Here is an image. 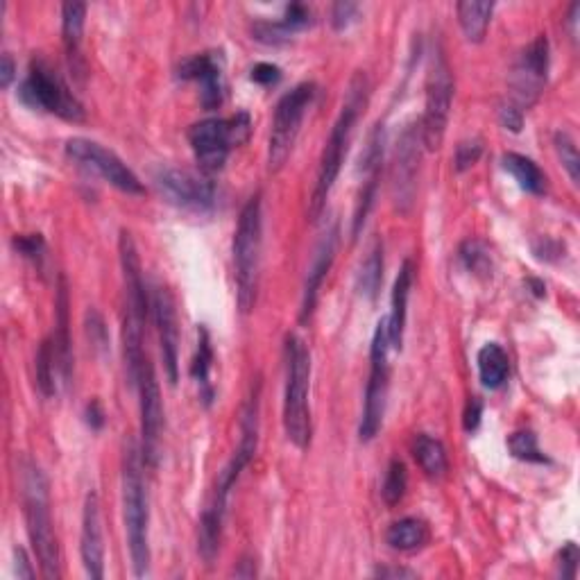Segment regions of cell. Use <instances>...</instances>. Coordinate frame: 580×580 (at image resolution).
I'll use <instances>...</instances> for the list:
<instances>
[{
    "label": "cell",
    "mask_w": 580,
    "mask_h": 580,
    "mask_svg": "<svg viewBox=\"0 0 580 580\" xmlns=\"http://www.w3.org/2000/svg\"><path fill=\"white\" fill-rule=\"evenodd\" d=\"M14 556H16V574H19V578H34V569L30 565V558H28V553H25L21 547L14 551Z\"/></svg>",
    "instance_id": "obj_50"
},
{
    "label": "cell",
    "mask_w": 580,
    "mask_h": 580,
    "mask_svg": "<svg viewBox=\"0 0 580 580\" xmlns=\"http://www.w3.org/2000/svg\"><path fill=\"white\" fill-rule=\"evenodd\" d=\"M494 3H479V0H460L456 5L458 23L460 30H463L465 39L472 41V44H481L488 34L490 21H492Z\"/></svg>",
    "instance_id": "obj_27"
},
{
    "label": "cell",
    "mask_w": 580,
    "mask_h": 580,
    "mask_svg": "<svg viewBox=\"0 0 580 580\" xmlns=\"http://www.w3.org/2000/svg\"><path fill=\"white\" fill-rule=\"evenodd\" d=\"M84 23H87V5L84 3H64L62 5V44L66 50L68 66L73 73H84L82 62V39Z\"/></svg>",
    "instance_id": "obj_23"
},
{
    "label": "cell",
    "mask_w": 580,
    "mask_h": 580,
    "mask_svg": "<svg viewBox=\"0 0 580 580\" xmlns=\"http://www.w3.org/2000/svg\"><path fill=\"white\" fill-rule=\"evenodd\" d=\"M118 259H121L125 281V311H130L145 324L150 313V295L148 288H145L139 250H136L134 238L127 229H121V236H118Z\"/></svg>",
    "instance_id": "obj_20"
},
{
    "label": "cell",
    "mask_w": 580,
    "mask_h": 580,
    "mask_svg": "<svg viewBox=\"0 0 580 580\" xmlns=\"http://www.w3.org/2000/svg\"><path fill=\"white\" fill-rule=\"evenodd\" d=\"M390 349L392 347L388 338V322L386 318H381L377 329H374L370 345V377L368 386H365L361 424H358V438H361V442H372L383 426V415H386L390 388V365H388Z\"/></svg>",
    "instance_id": "obj_10"
},
{
    "label": "cell",
    "mask_w": 580,
    "mask_h": 580,
    "mask_svg": "<svg viewBox=\"0 0 580 580\" xmlns=\"http://www.w3.org/2000/svg\"><path fill=\"white\" fill-rule=\"evenodd\" d=\"M508 449L517 460H524V463H537L544 465L549 463V458L542 454V449L537 447V435L533 431H517L508 438Z\"/></svg>",
    "instance_id": "obj_36"
},
{
    "label": "cell",
    "mask_w": 580,
    "mask_h": 580,
    "mask_svg": "<svg viewBox=\"0 0 580 580\" xmlns=\"http://www.w3.org/2000/svg\"><path fill=\"white\" fill-rule=\"evenodd\" d=\"M454 73H451L449 59L442 44H435L429 55V66H426V84H424V116L420 121L424 150H440L445 141L451 105H454Z\"/></svg>",
    "instance_id": "obj_7"
},
{
    "label": "cell",
    "mask_w": 580,
    "mask_h": 580,
    "mask_svg": "<svg viewBox=\"0 0 580 580\" xmlns=\"http://www.w3.org/2000/svg\"><path fill=\"white\" fill-rule=\"evenodd\" d=\"M499 123L510 132H522L524 112H519L515 105H510V102H503L499 107Z\"/></svg>",
    "instance_id": "obj_44"
},
{
    "label": "cell",
    "mask_w": 580,
    "mask_h": 580,
    "mask_svg": "<svg viewBox=\"0 0 580 580\" xmlns=\"http://www.w3.org/2000/svg\"><path fill=\"white\" fill-rule=\"evenodd\" d=\"M413 277H415L413 261L406 259L402 263V268H399L395 286H392L390 315L386 318V322H388V338H390V347L392 349H402V343H404L406 315H408V297H411Z\"/></svg>",
    "instance_id": "obj_22"
},
{
    "label": "cell",
    "mask_w": 580,
    "mask_h": 580,
    "mask_svg": "<svg viewBox=\"0 0 580 580\" xmlns=\"http://www.w3.org/2000/svg\"><path fill=\"white\" fill-rule=\"evenodd\" d=\"M34 372H37V386L41 390V395H44L46 399L55 397L59 383H64V379H62V368H59V358H57L53 336L46 338L44 343L39 345L37 358H34Z\"/></svg>",
    "instance_id": "obj_29"
},
{
    "label": "cell",
    "mask_w": 580,
    "mask_h": 580,
    "mask_svg": "<svg viewBox=\"0 0 580 580\" xmlns=\"http://www.w3.org/2000/svg\"><path fill=\"white\" fill-rule=\"evenodd\" d=\"M14 78H16V62L10 53H5L3 62H0V87L10 89Z\"/></svg>",
    "instance_id": "obj_47"
},
{
    "label": "cell",
    "mask_w": 580,
    "mask_h": 580,
    "mask_svg": "<svg viewBox=\"0 0 580 580\" xmlns=\"http://www.w3.org/2000/svg\"><path fill=\"white\" fill-rule=\"evenodd\" d=\"M429 524L420 517H404L399 522L392 524L386 533V542L390 544V549L411 553L426 547L429 542Z\"/></svg>",
    "instance_id": "obj_28"
},
{
    "label": "cell",
    "mask_w": 580,
    "mask_h": 580,
    "mask_svg": "<svg viewBox=\"0 0 580 580\" xmlns=\"http://www.w3.org/2000/svg\"><path fill=\"white\" fill-rule=\"evenodd\" d=\"M150 311L157 324L161 358H164V370L170 386H177L179 381V324L173 293L166 286L152 288Z\"/></svg>",
    "instance_id": "obj_17"
},
{
    "label": "cell",
    "mask_w": 580,
    "mask_h": 580,
    "mask_svg": "<svg viewBox=\"0 0 580 580\" xmlns=\"http://www.w3.org/2000/svg\"><path fill=\"white\" fill-rule=\"evenodd\" d=\"M14 250L21 254L23 259H30V261H39L44 257V250H46V241L41 234H16L14 236Z\"/></svg>",
    "instance_id": "obj_39"
},
{
    "label": "cell",
    "mask_w": 580,
    "mask_h": 580,
    "mask_svg": "<svg viewBox=\"0 0 580 580\" xmlns=\"http://www.w3.org/2000/svg\"><path fill=\"white\" fill-rule=\"evenodd\" d=\"M281 21L286 23V28L290 32H300L306 28V25H311L313 19H311L309 7L302 5V3H290L284 12V19Z\"/></svg>",
    "instance_id": "obj_41"
},
{
    "label": "cell",
    "mask_w": 580,
    "mask_h": 580,
    "mask_svg": "<svg viewBox=\"0 0 580 580\" xmlns=\"http://www.w3.org/2000/svg\"><path fill=\"white\" fill-rule=\"evenodd\" d=\"M252 121L247 112L229 118H204L191 125L189 143L204 175H216L225 168L232 150L250 139Z\"/></svg>",
    "instance_id": "obj_8"
},
{
    "label": "cell",
    "mask_w": 580,
    "mask_h": 580,
    "mask_svg": "<svg viewBox=\"0 0 580 580\" xmlns=\"http://www.w3.org/2000/svg\"><path fill=\"white\" fill-rule=\"evenodd\" d=\"M84 417H87V424L93 431H100L102 426H105V411H102V406L98 402H91L87 406V413H84Z\"/></svg>",
    "instance_id": "obj_49"
},
{
    "label": "cell",
    "mask_w": 580,
    "mask_h": 580,
    "mask_svg": "<svg viewBox=\"0 0 580 580\" xmlns=\"http://www.w3.org/2000/svg\"><path fill=\"white\" fill-rule=\"evenodd\" d=\"M252 82L263 84V87H270V84H277L281 80V68L275 64L261 62L252 68Z\"/></svg>",
    "instance_id": "obj_45"
},
{
    "label": "cell",
    "mask_w": 580,
    "mask_h": 580,
    "mask_svg": "<svg viewBox=\"0 0 580 580\" xmlns=\"http://www.w3.org/2000/svg\"><path fill=\"white\" fill-rule=\"evenodd\" d=\"M549 39L540 34L519 53L510 73V105L528 112L540 100L549 75Z\"/></svg>",
    "instance_id": "obj_15"
},
{
    "label": "cell",
    "mask_w": 580,
    "mask_h": 580,
    "mask_svg": "<svg viewBox=\"0 0 580 580\" xmlns=\"http://www.w3.org/2000/svg\"><path fill=\"white\" fill-rule=\"evenodd\" d=\"M177 78L195 82L200 87V102L207 112H213L225 102V80H223V57L220 53H200L186 57L177 68Z\"/></svg>",
    "instance_id": "obj_18"
},
{
    "label": "cell",
    "mask_w": 580,
    "mask_h": 580,
    "mask_svg": "<svg viewBox=\"0 0 580 580\" xmlns=\"http://www.w3.org/2000/svg\"><path fill=\"white\" fill-rule=\"evenodd\" d=\"M374 578H417L413 569L406 567H377L372 571Z\"/></svg>",
    "instance_id": "obj_48"
},
{
    "label": "cell",
    "mask_w": 580,
    "mask_h": 580,
    "mask_svg": "<svg viewBox=\"0 0 580 580\" xmlns=\"http://www.w3.org/2000/svg\"><path fill=\"white\" fill-rule=\"evenodd\" d=\"M211 368H213V347H211V336L207 327L198 329V349H195V358L191 363V377L198 383V392L204 406L213 404V397H216V390H213L211 383Z\"/></svg>",
    "instance_id": "obj_26"
},
{
    "label": "cell",
    "mask_w": 580,
    "mask_h": 580,
    "mask_svg": "<svg viewBox=\"0 0 580 580\" xmlns=\"http://www.w3.org/2000/svg\"><path fill=\"white\" fill-rule=\"evenodd\" d=\"M315 98V84L300 82L297 87L286 91L275 107V118H272L270 139H268V170L279 173L290 159V152L295 148L297 134L302 130L304 116L309 112Z\"/></svg>",
    "instance_id": "obj_11"
},
{
    "label": "cell",
    "mask_w": 580,
    "mask_h": 580,
    "mask_svg": "<svg viewBox=\"0 0 580 580\" xmlns=\"http://www.w3.org/2000/svg\"><path fill=\"white\" fill-rule=\"evenodd\" d=\"M80 556L87 576L93 580L105 578V535H102V510L96 492H89L82 508Z\"/></svg>",
    "instance_id": "obj_21"
},
{
    "label": "cell",
    "mask_w": 580,
    "mask_h": 580,
    "mask_svg": "<svg viewBox=\"0 0 580 580\" xmlns=\"http://www.w3.org/2000/svg\"><path fill=\"white\" fill-rule=\"evenodd\" d=\"M21 501L25 528L37 553L41 574L48 580L62 578V551H59L53 508H50V485L44 469L34 460H23L21 465Z\"/></svg>",
    "instance_id": "obj_3"
},
{
    "label": "cell",
    "mask_w": 580,
    "mask_h": 580,
    "mask_svg": "<svg viewBox=\"0 0 580 580\" xmlns=\"http://www.w3.org/2000/svg\"><path fill=\"white\" fill-rule=\"evenodd\" d=\"M501 161L503 168L515 177V182L522 186L526 193L531 195L547 193V175L542 173V168L537 166L533 159L519 155V152H506Z\"/></svg>",
    "instance_id": "obj_31"
},
{
    "label": "cell",
    "mask_w": 580,
    "mask_h": 580,
    "mask_svg": "<svg viewBox=\"0 0 580 580\" xmlns=\"http://www.w3.org/2000/svg\"><path fill=\"white\" fill-rule=\"evenodd\" d=\"M406 490H408V469L404 465V460L392 458L386 469V479H383L381 485V499L388 508H395L397 503L406 497Z\"/></svg>",
    "instance_id": "obj_33"
},
{
    "label": "cell",
    "mask_w": 580,
    "mask_h": 580,
    "mask_svg": "<svg viewBox=\"0 0 580 580\" xmlns=\"http://www.w3.org/2000/svg\"><path fill=\"white\" fill-rule=\"evenodd\" d=\"M263 250V204L261 193H254L245 202L234 232V270H236V302L243 313L257 306Z\"/></svg>",
    "instance_id": "obj_6"
},
{
    "label": "cell",
    "mask_w": 580,
    "mask_h": 580,
    "mask_svg": "<svg viewBox=\"0 0 580 580\" xmlns=\"http://www.w3.org/2000/svg\"><path fill=\"white\" fill-rule=\"evenodd\" d=\"M553 145H556V155L560 159L562 168L567 170V175L574 186L580 184V155H578V145L574 141V136L569 132L560 130L553 134Z\"/></svg>",
    "instance_id": "obj_35"
},
{
    "label": "cell",
    "mask_w": 580,
    "mask_h": 580,
    "mask_svg": "<svg viewBox=\"0 0 580 580\" xmlns=\"http://www.w3.org/2000/svg\"><path fill=\"white\" fill-rule=\"evenodd\" d=\"M19 98L34 112L55 114L68 123H84V118H87L78 96L46 59H32L28 75L19 87Z\"/></svg>",
    "instance_id": "obj_9"
},
{
    "label": "cell",
    "mask_w": 580,
    "mask_h": 580,
    "mask_svg": "<svg viewBox=\"0 0 580 580\" xmlns=\"http://www.w3.org/2000/svg\"><path fill=\"white\" fill-rule=\"evenodd\" d=\"M259 408H261V379L257 377L250 388L241 413V440L234 456L225 465L223 472L218 474L216 485L202 510L200 517V531H198V553L204 560V565H213L218 558L220 542H223V524L227 515V501L232 494L236 481L241 479L243 469L252 463L259 449Z\"/></svg>",
    "instance_id": "obj_1"
},
{
    "label": "cell",
    "mask_w": 580,
    "mask_h": 580,
    "mask_svg": "<svg viewBox=\"0 0 580 580\" xmlns=\"http://www.w3.org/2000/svg\"><path fill=\"white\" fill-rule=\"evenodd\" d=\"M411 451H413L415 463L420 465V469L426 476H429V479L438 481L447 474V469H449L447 449L438 438H433V435L429 433L415 435Z\"/></svg>",
    "instance_id": "obj_25"
},
{
    "label": "cell",
    "mask_w": 580,
    "mask_h": 580,
    "mask_svg": "<svg viewBox=\"0 0 580 580\" xmlns=\"http://www.w3.org/2000/svg\"><path fill=\"white\" fill-rule=\"evenodd\" d=\"M368 98H370L368 75H365L363 71H358L354 78L349 80L345 102H343V107H340V114L336 118L334 127H331L327 143H324L320 166H318V177H315V186H313L311 202H309L311 223H318L320 216L324 213V207H327L331 189H334L336 179L340 175V168H343V161L347 157L354 125L365 109V105H368Z\"/></svg>",
    "instance_id": "obj_2"
},
{
    "label": "cell",
    "mask_w": 580,
    "mask_h": 580,
    "mask_svg": "<svg viewBox=\"0 0 580 580\" xmlns=\"http://www.w3.org/2000/svg\"><path fill=\"white\" fill-rule=\"evenodd\" d=\"M578 562L580 551L576 547V542H567L558 553V576L565 580H574L578 576Z\"/></svg>",
    "instance_id": "obj_40"
},
{
    "label": "cell",
    "mask_w": 580,
    "mask_h": 580,
    "mask_svg": "<svg viewBox=\"0 0 580 580\" xmlns=\"http://www.w3.org/2000/svg\"><path fill=\"white\" fill-rule=\"evenodd\" d=\"M483 155V145L479 139H467V141H460L456 145V157H454V164L458 173H465V170L472 168L476 161L481 159Z\"/></svg>",
    "instance_id": "obj_38"
},
{
    "label": "cell",
    "mask_w": 580,
    "mask_h": 580,
    "mask_svg": "<svg viewBox=\"0 0 580 580\" xmlns=\"http://www.w3.org/2000/svg\"><path fill=\"white\" fill-rule=\"evenodd\" d=\"M311 352L295 334L286 336V388H284V431L290 445L300 451L311 445Z\"/></svg>",
    "instance_id": "obj_5"
},
{
    "label": "cell",
    "mask_w": 580,
    "mask_h": 580,
    "mask_svg": "<svg viewBox=\"0 0 580 580\" xmlns=\"http://www.w3.org/2000/svg\"><path fill=\"white\" fill-rule=\"evenodd\" d=\"M87 334L91 338V343L98 349H107V327L102 315L96 309H91L87 313Z\"/></svg>",
    "instance_id": "obj_43"
},
{
    "label": "cell",
    "mask_w": 580,
    "mask_h": 580,
    "mask_svg": "<svg viewBox=\"0 0 580 580\" xmlns=\"http://www.w3.org/2000/svg\"><path fill=\"white\" fill-rule=\"evenodd\" d=\"M481 415H483V404H481V399H479V397H472V399H469V404H467V408H465V417H463L465 431L472 433V431L479 429Z\"/></svg>",
    "instance_id": "obj_46"
},
{
    "label": "cell",
    "mask_w": 580,
    "mask_h": 580,
    "mask_svg": "<svg viewBox=\"0 0 580 580\" xmlns=\"http://www.w3.org/2000/svg\"><path fill=\"white\" fill-rule=\"evenodd\" d=\"M458 257L460 261H463V266L472 272V275L483 277V279L492 277V254L483 241L467 238V241L460 245Z\"/></svg>",
    "instance_id": "obj_34"
},
{
    "label": "cell",
    "mask_w": 580,
    "mask_h": 580,
    "mask_svg": "<svg viewBox=\"0 0 580 580\" xmlns=\"http://www.w3.org/2000/svg\"><path fill=\"white\" fill-rule=\"evenodd\" d=\"M132 388L139 392L143 465L155 469L161 456V435H164V404H161L157 372L152 368L150 356L143 361L139 377H136Z\"/></svg>",
    "instance_id": "obj_14"
},
{
    "label": "cell",
    "mask_w": 580,
    "mask_h": 580,
    "mask_svg": "<svg viewBox=\"0 0 580 580\" xmlns=\"http://www.w3.org/2000/svg\"><path fill=\"white\" fill-rule=\"evenodd\" d=\"M358 290L368 300H377L381 284H383V243L374 241L368 257L361 263V272H358Z\"/></svg>",
    "instance_id": "obj_32"
},
{
    "label": "cell",
    "mask_w": 580,
    "mask_h": 580,
    "mask_svg": "<svg viewBox=\"0 0 580 580\" xmlns=\"http://www.w3.org/2000/svg\"><path fill=\"white\" fill-rule=\"evenodd\" d=\"M422 130L420 123H408L399 134L395 155L390 168V193L395 209L408 216L417 195V175H420L422 161Z\"/></svg>",
    "instance_id": "obj_13"
},
{
    "label": "cell",
    "mask_w": 580,
    "mask_h": 580,
    "mask_svg": "<svg viewBox=\"0 0 580 580\" xmlns=\"http://www.w3.org/2000/svg\"><path fill=\"white\" fill-rule=\"evenodd\" d=\"M358 10L361 7L356 3H336L331 7V25H334V30H347L356 21Z\"/></svg>",
    "instance_id": "obj_42"
},
{
    "label": "cell",
    "mask_w": 580,
    "mask_h": 580,
    "mask_svg": "<svg viewBox=\"0 0 580 580\" xmlns=\"http://www.w3.org/2000/svg\"><path fill=\"white\" fill-rule=\"evenodd\" d=\"M57 315H55V349L59 358V368H62V379L64 383H71L73 374V349H71V336H68V290L64 277L59 279V290H57Z\"/></svg>",
    "instance_id": "obj_24"
},
{
    "label": "cell",
    "mask_w": 580,
    "mask_h": 580,
    "mask_svg": "<svg viewBox=\"0 0 580 580\" xmlns=\"http://www.w3.org/2000/svg\"><path fill=\"white\" fill-rule=\"evenodd\" d=\"M338 245H340V225H338V220H334V223L324 229V234L320 236L318 247H315V254L311 259L309 272H306L304 288H302V306H300V322L302 324L311 320L315 306H318L320 290H322L324 279H327V275H329L331 266H334Z\"/></svg>",
    "instance_id": "obj_19"
},
{
    "label": "cell",
    "mask_w": 580,
    "mask_h": 580,
    "mask_svg": "<svg viewBox=\"0 0 580 580\" xmlns=\"http://www.w3.org/2000/svg\"><path fill=\"white\" fill-rule=\"evenodd\" d=\"M66 157L78 164L80 168L89 170V173L98 175L100 179H105L109 186H114L125 195H143L145 186L139 177H136L134 170L125 164V161L116 155V152L107 150L105 145H100L98 141L82 139V136H75V139L66 141Z\"/></svg>",
    "instance_id": "obj_12"
},
{
    "label": "cell",
    "mask_w": 580,
    "mask_h": 580,
    "mask_svg": "<svg viewBox=\"0 0 580 580\" xmlns=\"http://www.w3.org/2000/svg\"><path fill=\"white\" fill-rule=\"evenodd\" d=\"M252 34L266 46H286L295 32H290L284 21H259L254 23Z\"/></svg>",
    "instance_id": "obj_37"
},
{
    "label": "cell",
    "mask_w": 580,
    "mask_h": 580,
    "mask_svg": "<svg viewBox=\"0 0 580 580\" xmlns=\"http://www.w3.org/2000/svg\"><path fill=\"white\" fill-rule=\"evenodd\" d=\"M476 363H479V377L485 388L497 390L506 383L510 374V358L501 345H483L479 349V356H476Z\"/></svg>",
    "instance_id": "obj_30"
},
{
    "label": "cell",
    "mask_w": 580,
    "mask_h": 580,
    "mask_svg": "<svg viewBox=\"0 0 580 580\" xmlns=\"http://www.w3.org/2000/svg\"><path fill=\"white\" fill-rule=\"evenodd\" d=\"M155 186L168 204L184 211H211L216 204V186L209 177L179 168H159Z\"/></svg>",
    "instance_id": "obj_16"
},
{
    "label": "cell",
    "mask_w": 580,
    "mask_h": 580,
    "mask_svg": "<svg viewBox=\"0 0 580 580\" xmlns=\"http://www.w3.org/2000/svg\"><path fill=\"white\" fill-rule=\"evenodd\" d=\"M143 456L141 447L130 440L123 454L121 472V494H123V522L127 535V549H130L132 571L136 578L150 574V503L148 488L143 479Z\"/></svg>",
    "instance_id": "obj_4"
}]
</instances>
